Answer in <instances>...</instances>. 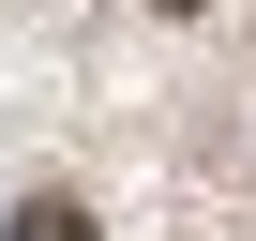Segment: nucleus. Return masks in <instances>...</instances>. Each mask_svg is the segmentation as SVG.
<instances>
[{
    "label": "nucleus",
    "instance_id": "f257e3e1",
    "mask_svg": "<svg viewBox=\"0 0 256 241\" xmlns=\"http://www.w3.org/2000/svg\"><path fill=\"white\" fill-rule=\"evenodd\" d=\"M16 241H90V211H76V196H46V211L16 226Z\"/></svg>",
    "mask_w": 256,
    "mask_h": 241
},
{
    "label": "nucleus",
    "instance_id": "f03ea898",
    "mask_svg": "<svg viewBox=\"0 0 256 241\" xmlns=\"http://www.w3.org/2000/svg\"><path fill=\"white\" fill-rule=\"evenodd\" d=\"M166 16H211V0H166Z\"/></svg>",
    "mask_w": 256,
    "mask_h": 241
}]
</instances>
